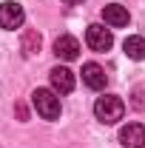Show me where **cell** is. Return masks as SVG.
<instances>
[{
  "instance_id": "1",
  "label": "cell",
  "mask_w": 145,
  "mask_h": 148,
  "mask_svg": "<svg viewBox=\"0 0 145 148\" xmlns=\"http://www.w3.org/2000/svg\"><path fill=\"white\" fill-rule=\"evenodd\" d=\"M94 114H97L100 123L114 125V123L122 120V114H125V103H122L120 97H114V94H105V97H100V100L94 103Z\"/></svg>"
},
{
  "instance_id": "2",
  "label": "cell",
  "mask_w": 145,
  "mask_h": 148,
  "mask_svg": "<svg viewBox=\"0 0 145 148\" xmlns=\"http://www.w3.org/2000/svg\"><path fill=\"white\" fill-rule=\"evenodd\" d=\"M31 106L37 108V114L43 120H57L60 117V97L54 88H37L31 94Z\"/></svg>"
},
{
  "instance_id": "3",
  "label": "cell",
  "mask_w": 145,
  "mask_h": 148,
  "mask_svg": "<svg viewBox=\"0 0 145 148\" xmlns=\"http://www.w3.org/2000/svg\"><path fill=\"white\" fill-rule=\"evenodd\" d=\"M85 43H88L91 51H108L111 46H114V34H111V29H105V26L91 23L88 29H85Z\"/></svg>"
},
{
  "instance_id": "4",
  "label": "cell",
  "mask_w": 145,
  "mask_h": 148,
  "mask_svg": "<svg viewBox=\"0 0 145 148\" xmlns=\"http://www.w3.org/2000/svg\"><path fill=\"white\" fill-rule=\"evenodd\" d=\"M23 20H26V12H23V6H20V3H12V0L0 3V29L14 32V29L23 26Z\"/></svg>"
},
{
  "instance_id": "5",
  "label": "cell",
  "mask_w": 145,
  "mask_h": 148,
  "mask_svg": "<svg viewBox=\"0 0 145 148\" xmlns=\"http://www.w3.org/2000/svg\"><path fill=\"white\" fill-rule=\"evenodd\" d=\"M120 145L125 148H142L145 145V125L142 123H128L120 128Z\"/></svg>"
},
{
  "instance_id": "6",
  "label": "cell",
  "mask_w": 145,
  "mask_h": 148,
  "mask_svg": "<svg viewBox=\"0 0 145 148\" xmlns=\"http://www.w3.org/2000/svg\"><path fill=\"white\" fill-rule=\"evenodd\" d=\"M49 80H51V88L57 94H71L74 91V74L66 69V66H57L49 71Z\"/></svg>"
},
{
  "instance_id": "7",
  "label": "cell",
  "mask_w": 145,
  "mask_h": 148,
  "mask_svg": "<svg viewBox=\"0 0 145 148\" xmlns=\"http://www.w3.org/2000/svg\"><path fill=\"white\" fill-rule=\"evenodd\" d=\"M83 83H85L88 88H94V91L105 88V83H108L105 69H103V66H97V63H85V66H83Z\"/></svg>"
},
{
  "instance_id": "8",
  "label": "cell",
  "mask_w": 145,
  "mask_h": 148,
  "mask_svg": "<svg viewBox=\"0 0 145 148\" xmlns=\"http://www.w3.org/2000/svg\"><path fill=\"white\" fill-rule=\"evenodd\" d=\"M54 54L60 57V60H77V54H80V43H77V37L60 34L54 40Z\"/></svg>"
},
{
  "instance_id": "9",
  "label": "cell",
  "mask_w": 145,
  "mask_h": 148,
  "mask_svg": "<svg viewBox=\"0 0 145 148\" xmlns=\"http://www.w3.org/2000/svg\"><path fill=\"white\" fill-rule=\"evenodd\" d=\"M103 20L108 23L111 29H122V26H128V9L120 6V3H108L103 9Z\"/></svg>"
},
{
  "instance_id": "10",
  "label": "cell",
  "mask_w": 145,
  "mask_h": 148,
  "mask_svg": "<svg viewBox=\"0 0 145 148\" xmlns=\"http://www.w3.org/2000/svg\"><path fill=\"white\" fill-rule=\"evenodd\" d=\"M122 51H125L131 60H145V40L142 37H125Z\"/></svg>"
},
{
  "instance_id": "11",
  "label": "cell",
  "mask_w": 145,
  "mask_h": 148,
  "mask_svg": "<svg viewBox=\"0 0 145 148\" xmlns=\"http://www.w3.org/2000/svg\"><path fill=\"white\" fill-rule=\"evenodd\" d=\"M40 43H43V40H40L37 32H31V29L23 32V51H26V54H37V51H40Z\"/></svg>"
},
{
  "instance_id": "12",
  "label": "cell",
  "mask_w": 145,
  "mask_h": 148,
  "mask_svg": "<svg viewBox=\"0 0 145 148\" xmlns=\"http://www.w3.org/2000/svg\"><path fill=\"white\" fill-rule=\"evenodd\" d=\"M66 6H77V3H83V0H63Z\"/></svg>"
}]
</instances>
